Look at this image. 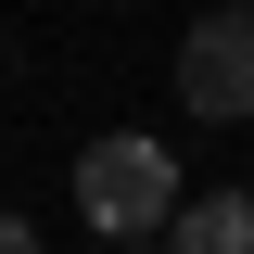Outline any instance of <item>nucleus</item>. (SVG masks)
<instances>
[{
	"mask_svg": "<svg viewBox=\"0 0 254 254\" xmlns=\"http://www.w3.org/2000/svg\"><path fill=\"white\" fill-rule=\"evenodd\" d=\"M76 216L102 229V254H140V242H165V216H178V153L165 140H89L76 153Z\"/></svg>",
	"mask_w": 254,
	"mask_h": 254,
	"instance_id": "f257e3e1",
	"label": "nucleus"
},
{
	"mask_svg": "<svg viewBox=\"0 0 254 254\" xmlns=\"http://www.w3.org/2000/svg\"><path fill=\"white\" fill-rule=\"evenodd\" d=\"M178 102H190L203 127H242V115H254V13H242V0L178 38Z\"/></svg>",
	"mask_w": 254,
	"mask_h": 254,
	"instance_id": "f03ea898",
	"label": "nucleus"
},
{
	"mask_svg": "<svg viewBox=\"0 0 254 254\" xmlns=\"http://www.w3.org/2000/svg\"><path fill=\"white\" fill-rule=\"evenodd\" d=\"M153 254H254V190H178Z\"/></svg>",
	"mask_w": 254,
	"mask_h": 254,
	"instance_id": "7ed1b4c3",
	"label": "nucleus"
},
{
	"mask_svg": "<svg viewBox=\"0 0 254 254\" xmlns=\"http://www.w3.org/2000/svg\"><path fill=\"white\" fill-rule=\"evenodd\" d=\"M0 254H38V229H26V216H0Z\"/></svg>",
	"mask_w": 254,
	"mask_h": 254,
	"instance_id": "20e7f679",
	"label": "nucleus"
},
{
	"mask_svg": "<svg viewBox=\"0 0 254 254\" xmlns=\"http://www.w3.org/2000/svg\"><path fill=\"white\" fill-rule=\"evenodd\" d=\"M140 254H153V242H140Z\"/></svg>",
	"mask_w": 254,
	"mask_h": 254,
	"instance_id": "39448f33",
	"label": "nucleus"
}]
</instances>
